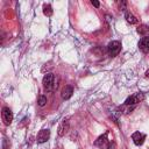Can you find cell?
Wrapping results in <instances>:
<instances>
[{"label":"cell","mask_w":149,"mask_h":149,"mask_svg":"<svg viewBox=\"0 0 149 149\" xmlns=\"http://www.w3.org/2000/svg\"><path fill=\"white\" fill-rule=\"evenodd\" d=\"M107 50H108L109 56L114 57V56H116V55L120 52V50H121V43H120L119 41H112V42L108 44Z\"/></svg>","instance_id":"cell-2"},{"label":"cell","mask_w":149,"mask_h":149,"mask_svg":"<svg viewBox=\"0 0 149 149\" xmlns=\"http://www.w3.org/2000/svg\"><path fill=\"white\" fill-rule=\"evenodd\" d=\"M72 93H73V88H72L71 86H65V87L62 90L61 95H62V98H63L64 100H68V99L71 98Z\"/></svg>","instance_id":"cell-10"},{"label":"cell","mask_w":149,"mask_h":149,"mask_svg":"<svg viewBox=\"0 0 149 149\" xmlns=\"http://www.w3.org/2000/svg\"><path fill=\"white\" fill-rule=\"evenodd\" d=\"M107 135H108V132H106L105 134H102V135H100L95 141H94V146L95 147H98V148H107V146H108V143H109V141H108V139H107Z\"/></svg>","instance_id":"cell-5"},{"label":"cell","mask_w":149,"mask_h":149,"mask_svg":"<svg viewBox=\"0 0 149 149\" xmlns=\"http://www.w3.org/2000/svg\"><path fill=\"white\" fill-rule=\"evenodd\" d=\"M43 13H44V15H47V16H51V15H52V7H51L49 3H45V5L43 6Z\"/></svg>","instance_id":"cell-13"},{"label":"cell","mask_w":149,"mask_h":149,"mask_svg":"<svg viewBox=\"0 0 149 149\" xmlns=\"http://www.w3.org/2000/svg\"><path fill=\"white\" fill-rule=\"evenodd\" d=\"M136 30H137V33H139L140 35H142L143 37H144V36H148V34H149V27L146 26V24L139 26V28H137Z\"/></svg>","instance_id":"cell-12"},{"label":"cell","mask_w":149,"mask_h":149,"mask_svg":"<svg viewBox=\"0 0 149 149\" xmlns=\"http://www.w3.org/2000/svg\"><path fill=\"white\" fill-rule=\"evenodd\" d=\"M106 149H115V143L114 142H109Z\"/></svg>","instance_id":"cell-16"},{"label":"cell","mask_w":149,"mask_h":149,"mask_svg":"<svg viewBox=\"0 0 149 149\" xmlns=\"http://www.w3.org/2000/svg\"><path fill=\"white\" fill-rule=\"evenodd\" d=\"M139 49L142 51V52H144V54H147V52H149V36H144V37H142L140 41H139Z\"/></svg>","instance_id":"cell-6"},{"label":"cell","mask_w":149,"mask_h":149,"mask_svg":"<svg viewBox=\"0 0 149 149\" xmlns=\"http://www.w3.org/2000/svg\"><path fill=\"white\" fill-rule=\"evenodd\" d=\"M50 137V130L49 129H42L37 134V143H44Z\"/></svg>","instance_id":"cell-7"},{"label":"cell","mask_w":149,"mask_h":149,"mask_svg":"<svg viewBox=\"0 0 149 149\" xmlns=\"http://www.w3.org/2000/svg\"><path fill=\"white\" fill-rule=\"evenodd\" d=\"M68 130H69V120H68V119H64V120L61 122L59 127H58V135H59V136H63V135L66 134Z\"/></svg>","instance_id":"cell-9"},{"label":"cell","mask_w":149,"mask_h":149,"mask_svg":"<svg viewBox=\"0 0 149 149\" xmlns=\"http://www.w3.org/2000/svg\"><path fill=\"white\" fill-rule=\"evenodd\" d=\"M146 77H148V78H149V69L146 71Z\"/></svg>","instance_id":"cell-18"},{"label":"cell","mask_w":149,"mask_h":149,"mask_svg":"<svg viewBox=\"0 0 149 149\" xmlns=\"http://www.w3.org/2000/svg\"><path fill=\"white\" fill-rule=\"evenodd\" d=\"M1 119L6 126H9L13 121V113L8 107H3L1 112Z\"/></svg>","instance_id":"cell-3"},{"label":"cell","mask_w":149,"mask_h":149,"mask_svg":"<svg viewBox=\"0 0 149 149\" xmlns=\"http://www.w3.org/2000/svg\"><path fill=\"white\" fill-rule=\"evenodd\" d=\"M144 99V95L142 94V93H135V94H133V95H130V97H128L127 99H126V101H125V105H128V106H130V105H136L137 102H140V101H142Z\"/></svg>","instance_id":"cell-4"},{"label":"cell","mask_w":149,"mask_h":149,"mask_svg":"<svg viewBox=\"0 0 149 149\" xmlns=\"http://www.w3.org/2000/svg\"><path fill=\"white\" fill-rule=\"evenodd\" d=\"M119 7H120V9L125 10V9H126V2H125V1H122V2H119Z\"/></svg>","instance_id":"cell-15"},{"label":"cell","mask_w":149,"mask_h":149,"mask_svg":"<svg viewBox=\"0 0 149 149\" xmlns=\"http://www.w3.org/2000/svg\"><path fill=\"white\" fill-rule=\"evenodd\" d=\"M38 106H41V107H43L45 104H47V97H44V95H40L38 97Z\"/></svg>","instance_id":"cell-14"},{"label":"cell","mask_w":149,"mask_h":149,"mask_svg":"<svg viewBox=\"0 0 149 149\" xmlns=\"http://www.w3.org/2000/svg\"><path fill=\"white\" fill-rule=\"evenodd\" d=\"M91 2H92V5H93V6H94V7H97V8H98V7H99V6H100V3H99V2H98V1H94V0H92V1H91Z\"/></svg>","instance_id":"cell-17"},{"label":"cell","mask_w":149,"mask_h":149,"mask_svg":"<svg viewBox=\"0 0 149 149\" xmlns=\"http://www.w3.org/2000/svg\"><path fill=\"white\" fill-rule=\"evenodd\" d=\"M132 140L133 142L136 144V146H141L143 144L144 140H146V135L143 133H140V132H135L133 135H132Z\"/></svg>","instance_id":"cell-8"},{"label":"cell","mask_w":149,"mask_h":149,"mask_svg":"<svg viewBox=\"0 0 149 149\" xmlns=\"http://www.w3.org/2000/svg\"><path fill=\"white\" fill-rule=\"evenodd\" d=\"M42 84H43L44 91H47V92L52 91L54 90V86H55V77H54V74L52 73H47L43 77Z\"/></svg>","instance_id":"cell-1"},{"label":"cell","mask_w":149,"mask_h":149,"mask_svg":"<svg viewBox=\"0 0 149 149\" xmlns=\"http://www.w3.org/2000/svg\"><path fill=\"white\" fill-rule=\"evenodd\" d=\"M125 17H126L127 22H128V23H130V24H135V23H137V19H136V16H135V15H133L130 12H126Z\"/></svg>","instance_id":"cell-11"}]
</instances>
